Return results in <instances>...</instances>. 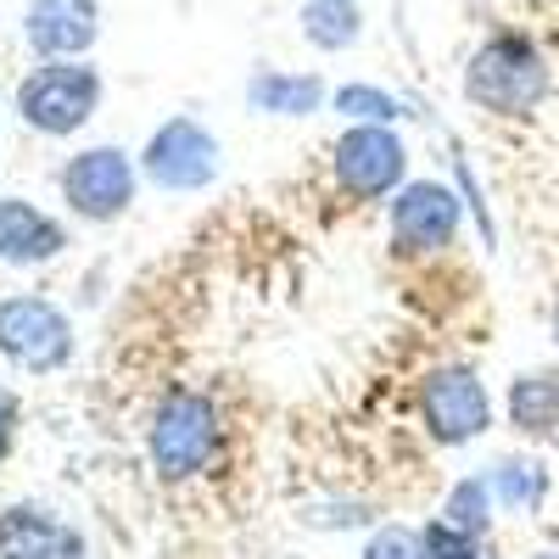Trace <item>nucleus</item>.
<instances>
[{
	"label": "nucleus",
	"instance_id": "nucleus-16",
	"mask_svg": "<svg viewBox=\"0 0 559 559\" xmlns=\"http://www.w3.org/2000/svg\"><path fill=\"white\" fill-rule=\"evenodd\" d=\"M297 23H302V39L313 45V51H324V57L353 51V45L364 39V12H358V0H308Z\"/></svg>",
	"mask_w": 559,
	"mask_h": 559
},
{
	"label": "nucleus",
	"instance_id": "nucleus-17",
	"mask_svg": "<svg viewBox=\"0 0 559 559\" xmlns=\"http://www.w3.org/2000/svg\"><path fill=\"white\" fill-rule=\"evenodd\" d=\"M492 515H498V498H492V481L487 471L481 476H459L442 498V521H453L459 532H471V537H487L492 532Z\"/></svg>",
	"mask_w": 559,
	"mask_h": 559
},
{
	"label": "nucleus",
	"instance_id": "nucleus-9",
	"mask_svg": "<svg viewBox=\"0 0 559 559\" xmlns=\"http://www.w3.org/2000/svg\"><path fill=\"white\" fill-rule=\"evenodd\" d=\"M464 224V197L442 179H408L392 197L386 213V236H392V258L414 263V258H437L459 241Z\"/></svg>",
	"mask_w": 559,
	"mask_h": 559
},
{
	"label": "nucleus",
	"instance_id": "nucleus-23",
	"mask_svg": "<svg viewBox=\"0 0 559 559\" xmlns=\"http://www.w3.org/2000/svg\"><path fill=\"white\" fill-rule=\"evenodd\" d=\"M532 559H559V548H537V554H532Z\"/></svg>",
	"mask_w": 559,
	"mask_h": 559
},
{
	"label": "nucleus",
	"instance_id": "nucleus-8",
	"mask_svg": "<svg viewBox=\"0 0 559 559\" xmlns=\"http://www.w3.org/2000/svg\"><path fill=\"white\" fill-rule=\"evenodd\" d=\"M57 191L68 202L73 218L84 224H112L134 207V191H140V163L123 152V146H84L62 163L57 174Z\"/></svg>",
	"mask_w": 559,
	"mask_h": 559
},
{
	"label": "nucleus",
	"instance_id": "nucleus-7",
	"mask_svg": "<svg viewBox=\"0 0 559 559\" xmlns=\"http://www.w3.org/2000/svg\"><path fill=\"white\" fill-rule=\"evenodd\" d=\"M224 168V152H218V134L197 118H163L146 146H140V179H152L157 191H174V197H191V191H207Z\"/></svg>",
	"mask_w": 559,
	"mask_h": 559
},
{
	"label": "nucleus",
	"instance_id": "nucleus-6",
	"mask_svg": "<svg viewBox=\"0 0 559 559\" xmlns=\"http://www.w3.org/2000/svg\"><path fill=\"white\" fill-rule=\"evenodd\" d=\"M419 419L437 448H471L492 431V392L476 364H437L419 381Z\"/></svg>",
	"mask_w": 559,
	"mask_h": 559
},
{
	"label": "nucleus",
	"instance_id": "nucleus-5",
	"mask_svg": "<svg viewBox=\"0 0 559 559\" xmlns=\"http://www.w3.org/2000/svg\"><path fill=\"white\" fill-rule=\"evenodd\" d=\"M331 179L353 202H381L408 185V146L386 123H347L331 140Z\"/></svg>",
	"mask_w": 559,
	"mask_h": 559
},
{
	"label": "nucleus",
	"instance_id": "nucleus-4",
	"mask_svg": "<svg viewBox=\"0 0 559 559\" xmlns=\"http://www.w3.org/2000/svg\"><path fill=\"white\" fill-rule=\"evenodd\" d=\"M73 319L39 292L0 297V353L23 376H57L73 364Z\"/></svg>",
	"mask_w": 559,
	"mask_h": 559
},
{
	"label": "nucleus",
	"instance_id": "nucleus-22",
	"mask_svg": "<svg viewBox=\"0 0 559 559\" xmlns=\"http://www.w3.org/2000/svg\"><path fill=\"white\" fill-rule=\"evenodd\" d=\"M548 331H554V342H559V292H554V308H548Z\"/></svg>",
	"mask_w": 559,
	"mask_h": 559
},
{
	"label": "nucleus",
	"instance_id": "nucleus-19",
	"mask_svg": "<svg viewBox=\"0 0 559 559\" xmlns=\"http://www.w3.org/2000/svg\"><path fill=\"white\" fill-rule=\"evenodd\" d=\"M419 537H426V554H431V559H481V554H487V537L459 532V526L442 521V515L419 526Z\"/></svg>",
	"mask_w": 559,
	"mask_h": 559
},
{
	"label": "nucleus",
	"instance_id": "nucleus-20",
	"mask_svg": "<svg viewBox=\"0 0 559 559\" xmlns=\"http://www.w3.org/2000/svg\"><path fill=\"white\" fill-rule=\"evenodd\" d=\"M358 559H431V554H426V537L414 526H381V532H369Z\"/></svg>",
	"mask_w": 559,
	"mask_h": 559
},
{
	"label": "nucleus",
	"instance_id": "nucleus-25",
	"mask_svg": "<svg viewBox=\"0 0 559 559\" xmlns=\"http://www.w3.org/2000/svg\"><path fill=\"white\" fill-rule=\"evenodd\" d=\"M554 448H559V442H554Z\"/></svg>",
	"mask_w": 559,
	"mask_h": 559
},
{
	"label": "nucleus",
	"instance_id": "nucleus-3",
	"mask_svg": "<svg viewBox=\"0 0 559 559\" xmlns=\"http://www.w3.org/2000/svg\"><path fill=\"white\" fill-rule=\"evenodd\" d=\"M102 96H107V79L96 62H84V57L79 62H39L17 79L12 112L45 140H68L102 112Z\"/></svg>",
	"mask_w": 559,
	"mask_h": 559
},
{
	"label": "nucleus",
	"instance_id": "nucleus-24",
	"mask_svg": "<svg viewBox=\"0 0 559 559\" xmlns=\"http://www.w3.org/2000/svg\"><path fill=\"white\" fill-rule=\"evenodd\" d=\"M481 559H492V554H481Z\"/></svg>",
	"mask_w": 559,
	"mask_h": 559
},
{
	"label": "nucleus",
	"instance_id": "nucleus-11",
	"mask_svg": "<svg viewBox=\"0 0 559 559\" xmlns=\"http://www.w3.org/2000/svg\"><path fill=\"white\" fill-rule=\"evenodd\" d=\"M0 559H90L84 532L39 503L0 509Z\"/></svg>",
	"mask_w": 559,
	"mask_h": 559
},
{
	"label": "nucleus",
	"instance_id": "nucleus-2",
	"mask_svg": "<svg viewBox=\"0 0 559 559\" xmlns=\"http://www.w3.org/2000/svg\"><path fill=\"white\" fill-rule=\"evenodd\" d=\"M218 437H224L218 408L197 386L163 392L157 408L146 414V459L163 481H197L218 459Z\"/></svg>",
	"mask_w": 559,
	"mask_h": 559
},
{
	"label": "nucleus",
	"instance_id": "nucleus-15",
	"mask_svg": "<svg viewBox=\"0 0 559 559\" xmlns=\"http://www.w3.org/2000/svg\"><path fill=\"white\" fill-rule=\"evenodd\" d=\"M487 481H492V498L498 509H509V515H543V503L554 492V476L548 464L532 459V453H503L487 464Z\"/></svg>",
	"mask_w": 559,
	"mask_h": 559
},
{
	"label": "nucleus",
	"instance_id": "nucleus-12",
	"mask_svg": "<svg viewBox=\"0 0 559 559\" xmlns=\"http://www.w3.org/2000/svg\"><path fill=\"white\" fill-rule=\"evenodd\" d=\"M68 252V224L23 197H0V263L7 269H45Z\"/></svg>",
	"mask_w": 559,
	"mask_h": 559
},
{
	"label": "nucleus",
	"instance_id": "nucleus-1",
	"mask_svg": "<svg viewBox=\"0 0 559 559\" xmlns=\"http://www.w3.org/2000/svg\"><path fill=\"white\" fill-rule=\"evenodd\" d=\"M554 90V68L543 45L521 28L487 34L471 57H464V102L487 118H532Z\"/></svg>",
	"mask_w": 559,
	"mask_h": 559
},
{
	"label": "nucleus",
	"instance_id": "nucleus-10",
	"mask_svg": "<svg viewBox=\"0 0 559 559\" xmlns=\"http://www.w3.org/2000/svg\"><path fill=\"white\" fill-rule=\"evenodd\" d=\"M23 39L39 62H79L102 39V7L96 0H28Z\"/></svg>",
	"mask_w": 559,
	"mask_h": 559
},
{
	"label": "nucleus",
	"instance_id": "nucleus-18",
	"mask_svg": "<svg viewBox=\"0 0 559 559\" xmlns=\"http://www.w3.org/2000/svg\"><path fill=\"white\" fill-rule=\"evenodd\" d=\"M331 107H336L347 123H386V129H392V123L408 118V107L392 96V90L364 84V79H358V84H336V90H331Z\"/></svg>",
	"mask_w": 559,
	"mask_h": 559
},
{
	"label": "nucleus",
	"instance_id": "nucleus-13",
	"mask_svg": "<svg viewBox=\"0 0 559 559\" xmlns=\"http://www.w3.org/2000/svg\"><path fill=\"white\" fill-rule=\"evenodd\" d=\"M503 408H509V426L526 442H559V364L515 376L503 392Z\"/></svg>",
	"mask_w": 559,
	"mask_h": 559
},
{
	"label": "nucleus",
	"instance_id": "nucleus-21",
	"mask_svg": "<svg viewBox=\"0 0 559 559\" xmlns=\"http://www.w3.org/2000/svg\"><path fill=\"white\" fill-rule=\"evenodd\" d=\"M17 426H23V403H17L12 386H0V464H7L12 448H17Z\"/></svg>",
	"mask_w": 559,
	"mask_h": 559
},
{
	"label": "nucleus",
	"instance_id": "nucleus-14",
	"mask_svg": "<svg viewBox=\"0 0 559 559\" xmlns=\"http://www.w3.org/2000/svg\"><path fill=\"white\" fill-rule=\"evenodd\" d=\"M247 102L263 112V118H308L331 102L319 73H292V68H258L247 79Z\"/></svg>",
	"mask_w": 559,
	"mask_h": 559
}]
</instances>
